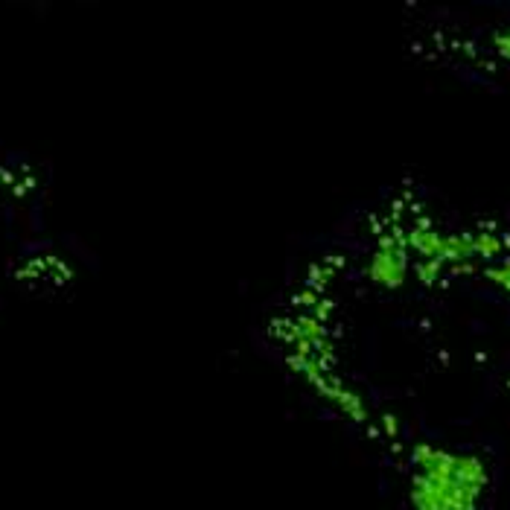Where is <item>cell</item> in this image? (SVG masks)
<instances>
[{"label": "cell", "instance_id": "7a4b0ae2", "mask_svg": "<svg viewBox=\"0 0 510 510\" xmlns=\"http://www.w3.org/2000/svg\"><path fill=\"white\" fill-rule=\"evenodd\" d=\"M409 248L406 240L399 233H388V237L379 240V248L371 254V263H368V278L373 283H379L382 289H397L406 283L409 278Z\"/></svg>", "mask_w": 510, "mask_h": 510}, {"label": "cell", "instance_id": "6da1fadb", "mask_svg": "<svg viewBox=\"0 0 510 510\" xmlns=\"http://www.w3.org/2000/svg\"><path fill=\"white\" fill-rule=\"evenodd\" d=\"M487 487V466L473 455H455L437 446H414V510H475Z\"/></svg>", "mask_w": 510, "mask_h": 510}]
</instances>
